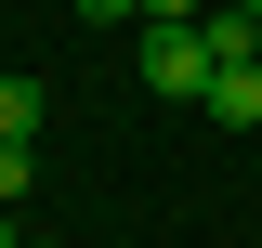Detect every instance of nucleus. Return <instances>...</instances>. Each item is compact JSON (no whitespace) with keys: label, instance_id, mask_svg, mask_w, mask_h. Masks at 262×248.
I'll return each mask as SVG.
<instances>
[{"label":"nucleus","instance_id":"1","mask_svg":"<svg viewBox=\"0 0 262 248\" xmlns=\"http://www.w3.org/2000/svg\"><path fill=\"white\" fill-rule=\"evenodd\" d=\"M131 79L170 92V105H196V92H210V27H144V39H131Z\"/></svg>","mask_w":262,"mask_h":248},{"label":"nucleus","instance_id":"2","mask_svg":"<svg viewBox=\"0 0 262 248\" xmlns=\"http://www.w3.org/2000/svg\"><path fill=\"white\" fill-rule=\"evenodd\" d=\"M196 105H210L223 131H262V53H249V65H210V92H196Z\"/></svg>","mask_w":262,"mask_h":248},{"label":"nucleus","instance_id":"3","mask_svg":"<svg viewBox=\"0 0 262 248\" xmlns=\"http://www.w3.org/2000/svg\"><path fill=\"white\" fill-rule=\"evenodd\" d=\"M39 118H53V92H39V79H0V131H13V144H39Z\"/></svg>","mask_w":262,"mask_h":248},{"label":"nucleus","instance_id":"4","mask_svg":"<svg viewBox=\"0 0 262 248\" xmlns=\"http://www.w3.org/2000/svg\"><path fill=\"white\" fill-rule=\"evenodd\" d=\"M27 183H39V144H13V131H0V209H27Z\"/></svg>","mask_w":262,"mask_h":248},{"label":"nucleus","instance_id":"5","mask_svg":"<svg viewBox=\"0 0 262 248\" xmlns=\"http://www.w3.org/2000/svg\"><path fill=\"white\" fill-rule=\"evenodd\" d=\"M79 27H144V0H79Z\"/></svg>","mask_w":262,"mask_h":248},{"label":"nucleus","instance_id":"6","mask_svg":"<svg viewBox=\"0 0 262 248\" xmlns=\"http://www.w3.org/2000/svg\"><path fill=\"white\" fill-rule=\"evenodd\" d=\"M196 13H210V0H144V27H196Z\"/></svg>","mask_w":262,"mask_h":248},{"label":"nucleus","instance_id":"7","mask_svg":"<svg viewBox=\"0 0 262 248\" xmlns=\"http://www.w3.org/2000/svg\"><path fill=\"white\" fill-rule=\"evenodd\" d=\"M0 248H27V222H13V209H0Z\"/></svg>","mask_w":262,"mask_h":248},{"label":"nucleus","instance_id":"8","mask_svg":"<svg viewBox=\"0 0 262 248\" xmlns=\"http://www.w3.org/2000/svg\"><path fill=\"white\" fill-rule=\"evenodd\" d=\"M27 248H53V235H27Z\"/></svg>","mask_w":262,"mask_h":248},{"label":"nucleus","instance_id":"9","mask_svg":"<svg viewBox=\"0 0 262 248\" xmlns=\"http://www.w3.org/2000/svg\"><path fill=\"white\" fill-rule=\"evenodd\" d=\"M249 13H262V0H249Z\"/></svg>","mask_w":262,"mask_h":248}]
</instances>
